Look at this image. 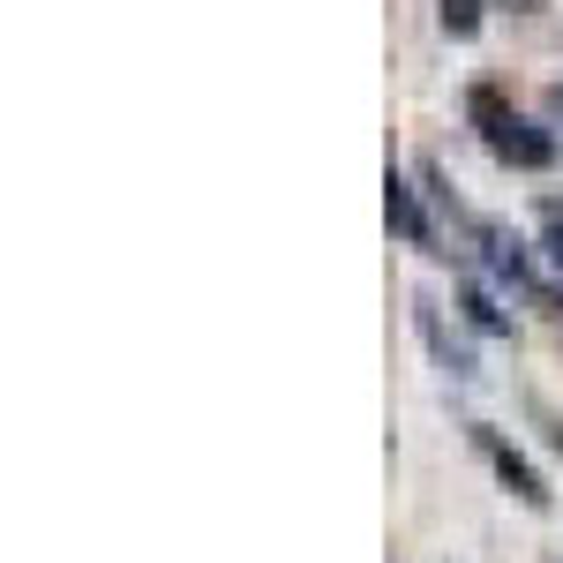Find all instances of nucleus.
Here are the masks:
<instances>
[{
    "instance_id": "0eeeda50",
    "label": "nucleus",
    "mask_w": 563,
    "mask_h": 563,
    "mask_svg": "<svg viewBox=\"0 0 563 563\" xmlns=\"http://www.w3.org/2000/svg\"><path fill=\"white\" fill-rule=\"evenodd\" d=\"M549 263H563V203L549 211Z\"/></svg>"
},
{
    "instance_id": "423d86ee",
    "label": "nucleus",
    "mask_w": 563,
    "mask_h": 563,
    "mask_svg": "<svg viewBox=\"0 0 563 563\" xmlns=\"http://www.w3.org/2000/svg\"><path fill=\"white\" fill-rule=\"evenodd\" d=\"M466 308H474V323H481V331H511V316H504V308L488 301L481 286H466Z\"/></svg>"
},
{
    "instance_id": "7ed1b4c3",
    "label": "nucleus",
    "mask_w": 563,
    "mask_h": 563,
    "mask_svg": "<svg viewBox=\"0 0 563 563\" xmlns=\"http://www.w3.org/2000/svg\"><path fill=\"white\" fill-rule=\"evenodd\" d=\"M384 211H390V225H398V233H406L413 249H435L429 218H421V203H413V188H406V180H398V174L384 180Z\"/></svg>"
},
{
    "instance_id": "39448f33",
    "label": "nucleus",
    "mask_w": 563,
    "mask_h": 563,
    "mask_svg": "<svg viewBox=\"0 0 563 563\" xmlns=\"http://www.w3.org/2000/svg\"><path fill=\"white\" fill-rule=\"evenodd\" d=\"M443 31H451V38H474L481 31V0H443Z\"/></svg>"
},
{
    "instance_id": "20e7f679",
    "label": "nucleus",
    "mask_w": 563,
    "mask_h": 563,
    "mask_svg": "<svg viewBox=\"0 0 563 563\" xmlns=\"http://www.w3.org/2000/svg\"><path fill=\"white\" fill-rule=\"evenodd\" d=\"M413 323H421V339H429V353L443 361V368H451V376H474V353H466L459 339H451V331H443V316H435L429 301H413Z\"/></svg>"
},
{
    "instance_id": "f257e3e1",
    "label": "nucleus",
    "mask_w": 563,
    "mask_h": 563,
    "mask_svg": "<svg viewBox=\"0 0 563 563\" xmlns=\"http://www.w3.org/2000/svg\"><path fill=\"white\" fill-rule=\"evenodd\" d=\"M474 121H481V143H488V151H496L504 166H526V174H541V166L556 158V143L533 129L526 113H511V106H504L496 90H474Z\"/></svg>"
},
{
    "instance_id": "f03ea898",
    "label": "nucleus",
    "mask_w": 563,
    "mask_h": 563,
    "mask_svg": "<svg viewBox=\"0 0 563 563\" xmlns=\"http://www.w3.org/2000/svg\"><path fill=\"white\" fill-rule=\"evenodd\" d=\"M474 443L488 451V466L504 474V488H511L519 504H533V511H549V481H541L533 466H526V451L511 443V435H504V429H488V421H474Z\"/></svg>"
},
{
    "instance_id": "6e6552de",
    "label": "nucleus",
    "mask_w": 563,
    "mask_h": 563,
    "mask_svg": "<svg viewBox=\"0 0 563 563\" xmlns=\"http://www.w3.org/2000/svg\"><path fill=\"white\" fill-rule=\"evenodd\" d=\"M526 8H533V0H526Z\"/></svg>"
}]
</instances>
